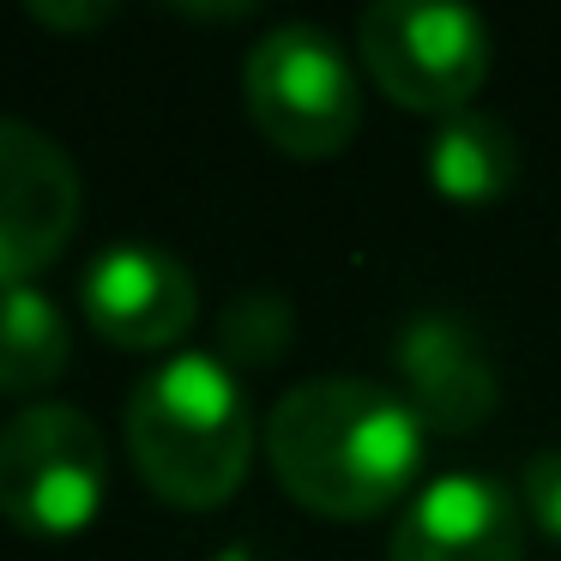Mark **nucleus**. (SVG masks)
I'll list each match as a JSON object with an SVG mask.
<instances>
[{
    "instance_id": "1",
    "label": "nucleus",
    "mask_w": 561,
    "mask_h": 561,
    "mask_svg": "<svg viewBox=\"0 0 561 561\" xmlns=\"http://www.w3.org/2000/svg\"><path fill=\"white\" fill-rule=\"evenodd\" d=\"M423 416L380 380L320 375L266 416V459L284 495L327 519H375L423 471Z\"/></svg>"
},
{
    "instance_id": "2",
    "label": "nucleus",
    "mask_w": 561,
    "mask_h": 561,
    "mask_svg": "<svg viewBox=\"0 0 561 561\" xmlns=\"http://www.w3.org/2000/svg\"><path fill=\"white\" fill-rule=\"evenodd\" d=\"M127 453L170 507H224L254 459V411L218 356H170L127 399Z\"/></svg>"
},
{
    "instance_id": "3",
    "label": "nucleus",
    "mask_w": 561,
    "mask_h": 561,
    "mask_svg": "<svg viewBox=\"0 0 561 561\" xmlns=\"http://www.w3.org/2000/svg\"><path fill=\"white\" fill-rule=\"evenodd\" d=\"M248 115L284 158H339L363 127L351 55L314 25H278L248 49Z\"/></svg>"
},
{
    "instance_id": "4",
    "label": "nucleus",
    "mask_w": 561,
    "mask_h": 561,
    "mask_svg": "<svg viewBox=\"0 0 561 561\" xmlns=\"http://www.w3.org/2000/svg\"><path fill=\"white\" fill-rule=\"evenodd\" d=\"M363 67L399 110L411 115H459L489 79V25L465 7L435 0H380L356 25Z\"/></svg>"
},
{
    "instance_id": "5",
    "label": "nucleus",
    "mask_w": 561,
    "mask_h": 561,
    "mask_svg": "<svg viewBox=\"0 0 561 561\" xmlns=\"http://www.w3.org/2000/svg\"><path fill=\"white\" fill-rule=\"evenodd\" d=\"M110 453L85 411L31 404L0 428V513L25 537H73L98 519Z\"/></svg>"
},
{
    "instance_id": "6",
    "label": "nucleus",
    "mask_w": 561,
    "mask_h": 561,
    "mask_svg": "<svg viewBox=\"0 0 561 561\" xmlns=\"http://www.w3.org/2000/svg\"><path fill=\"white\" fill-rule=\"evenodd\" d=\"M85 211L79 170L49 134L0 115V290L31 284L67 254Z\"/></svg>"
},
{
    "instance_id": "7",
    "label": "nucleus",
    "mask_w": 561,
    "mask_h": 561,
    "mask_svg": "<svg viewBox=\"0 0 561 561\" xmlns=\"http://www.w3.org/2000/svg\"><path fill=\"white\" fill-rule=\"evenodd\" d=\"M199 314L194 272L151 242H115L85 272V320L115 351H170Z\"/></svg>"
},
{
    "instance_id": "8",
    "label": "nucleus",
    "mask_w": 561,
    "mask_h": 561,
    "mask_svg": "<svg viewBox=\"0 0 561 561\" xmlns=\"http://www.w3.org/2000/svg\"><path fill=\"white\" fill-rule=\"evenodd\" d=\"M392 368L404 380V404L423 416V428L471 435L501 399L495 363L471 320L459 314H416L392 339Z\"/></svg>"
},
{
    "instance_id": "9",
    "label": "nucleus",
    "mask_w": 561,
    "mask_h": 561,
    "mask_svg": "<svg viewBox=\"0 0 561 561\" xmlns=\"http://www.w3.org/2000/svg\"><path fill=\"white\" fill-rule=\"evenodd\" d=\"M392 561H525V513L495 477L447 471L404 507Z\"/></svg>"
},
{
    "instance_id": "10",
    "label": "nucleus",
    "mask_w": 561,
    "mask_h": 561,
    "mask_svg": "<svg viewBox=\"0 0 561 561\" xmlns=\"http://www.w3.org/2000/svg\"><path fill=\"white\" fill-rule=\"evenodd\" d=\"M513 175H519V146L513 127L495 115L459 110L428 139V182L453 206H495L513 194Z\"/></svg>"
},
{
    "instance_id": "11",
    "label": "nucleus",
    "mask_w": 561,
    "mask_h": 561,
    "mask_svg": "<svg viewBox=\"0 0 561 561\" xmlns=\"http://www.w3.org/2000/svg\"><path fill=\"white\" fill-rule=\"evenodd\" d=\"M67 320L37 284L0 290V392H43L67 368Z\"/></svg>"
},
{
    "instance_id": "12",
    "label": "nucleus",
    "mask_w": 561,
    "mask_h": 561,
    "mask_svg": "<svg viewBox=\"0 0 561 561\" xmlns=\"http://www.w3.org/2000/svg\"><path fill=\"white\" fill-rule=\"evenodd\" d=\"M218 339H224V351L242 356V363H272V356L284 351V339H290V302H284L278 290H248L242 302H230Z\"/></svg>"
},
{
    "instance_id": "13",
    "label": "nucleus",
    "mask_w": 561,
    "mask_h": 561,
    "mask_svg": "<svg viewBox=\"0 0 561 561\" xmlns=\"http://www.w3.org/2000/svg\"><path fill=\"white\" fill-rule=\"evenodd\" d=\"M519 513L543 537H556V543H561V447L531 453V459H525V471H519Z\"/></svg>"
},
{
    "instance_id": "14",
    "label": "nucleus",
    "mask_w": 561,
    "mask_h": 561,
    "mask_svg": "<svg viewBox=\"0 0 561 561\" xmlns=\"http://www.w3.org/2000/svg\"><path fill=\"white\" fill-rule=\"evenodd\" d=\"M25 13L37 19V25H55V31H91V25H103L115 7H110V0H98V7H55V0H31Z\"/></svg>"
}]
</instances>
